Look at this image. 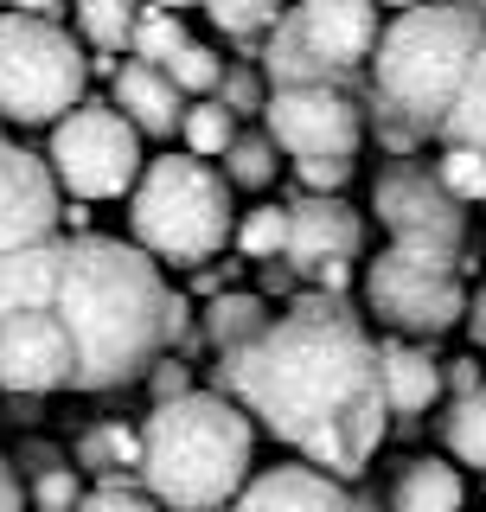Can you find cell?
I'll return each instance as SVG.
<instances>
[{
	"instance_id": "obj_1",
	"label": "cell",
	"mask_w": 486,
	"mask_h": 512,
	"mask_svg": "<svg viewBox=\"0 0 486 512\" xmlns=\"http://www.w3.org/2000/svg\"><path fill=\"white\" fill-rule=\"evenodd\" d=\"M218 397L295 448L307 468L359 480L391 436L378 384V340L346 295H301L250 346L218 352Z\"/></svg>"
},
{
	"instance_id": "obj_2",
	"label": "cell",
	"mask_w": 486,
	"mask_h": 512,
	"mask_svg": "<svg viewBox=\"0 0 486 512\" xmlns=\"http://www.w3.org/2000/svg\"><path fill=\"white\" fill-rule=\"evenodd\" d=\"M26 295L71 340V391L141 384L154 359L186 333V301L167 288L160 263L122 237H39L13 250Z\"/></svg>"
},
{
	"instance_id": "obj_3",
	"label": "cell",
	"mask_w": 486,
	"mask_h": 512,
	"mask_svg": "<svg viewBox=\"0 0 486 512\" xmlns=\"http://www.w3.org/2000/svg\"><path fill=\"white\" fill-rule=\"evenodd\" d=\"M371 212L391 244L365 263V308L397 340H442L467 308V212L435 186L429 160H384Z\"/></svg>"
},
{
	"instance_id": "obj_4",
	"label": "cell",
	"mask_w": 486,
	"mask_h": 512,
	"mask_svg": "<svg viewBox=\"0 0 486 512\" xmlns=\"http://www.w3.org/2000/svg\"><path fill=\"white\" fill-rule=\"evenodd\" d=\"M480 26H486L480 13L448 7V0H416L391 26H378L359 103L371 109V128H378L391 160H410L423 141H435V122L455 96V77L474 52Z\"/></svg>"
},
{
	"instance_id": "obj_5",
	"label": "cell",
	"mask_w": 486,
	"mask_h": 512,
	"mask_svg": "<svg viewBox=\"0 0 486 512\" xmlns=\"http://www.w3.org/2000/svg\"><path fill=\"white\" fill-rule=\"evenodd\" d=\"M135 436V474L160 512H224L256 468V423L218 391H186L154 404Z\"/></svg>"
},
{
	"instance_id": "obj_6",
	"label": "cell",
	"mask_w": 486,
	"mask_h": 512,
	"mask_svg": "<svg viewBox=\"0 0 486 512\" xmlns=\"http://www.w3.org/2000/svg\"><path fill=\"white\" fill-rule=\"evenodd\" d=\"M231 186L212 160L160 154L141 160V180L128 186V244L154 263H212L231 244Z\"/></svg>"
},
{
	"instance_id": "obj_7",
	"label": "cell",
	"mask_w": 486,
	"mask_h": 512,
	"mask_svg": "<svg viewBox=\"0 0 486 512\" xmlns=\"http://www.w3.org/2000/svg\"><path fill=\"white\" fill-rule=\"evenodd\" d=\"M371 45H378V7L371 0H295L269 26V45L256 58L269 90L282 84H346L359 90Z\"/></svg>"
},
{
	"instance_id": "obj_8",
	"label": "cell",
	"mask_w": 486,
	"mask_h": 512,
	"mask_svg": "<svg viewBox=\"0 0 486 512\" xmlns=\"http://www.w3.org/2000/svg\"><path fill=\"white\" fill-rule=\"evenodd\" d=\"M90 90V52L58 20L0 7V122L52 128Z\"/></svg>"
},
{
	"instance_id": "obj_9",
	"label": "cell",
	"mask_w": 486,
	"mask_h": 512,
	"mask_svg": "<svg viewBox=\"0 0 486 512\" xmlns=\"http://www.w3.org/2000/svg\"><path fill=\"white\" fill-rule=\"evenodd\" d=\"M39 160L71 199H122L141 180L148 154H141V135L122 122L116 103H77L52 122V141H45Z\"/></svg>"
},
{
	"instance_id": "obj_10",
	"label": "cell",
	"mask_w": 486,
	"mask_h": 512,
	"mask_svg": "<svg viewBox=\"0 0 486 512\" xmlns=\"http://www.w3.org/2000/svg\"><path fill=\"white\" fill-rule=\"evenodd\" d=\"M263 135L288 167H359L365 103L346 84H282L263 96Z\"/></svg>"
},
{
	"instance_id": "obj_11",
	"label": "cell",
	"mask_w": 486,
	"mask_h": 512,
	"mask_svg": "<svg viewBox=\"0 0 486 512\" xmlns=\"http://www.w3.org/2000/svg\"><path fill=\"white\" fill-rule=\"evenodd\" d=\"M359 250H365V218L352 212L339 192H301V199L288 205L282 269L295 282H314V288H327V295H346Z\"/></svg>"
},
{
	"instance_id": "obj_12",
	"label": "cell",
	"mask_w": 486,
	"mask_h": 512,
	"mask_svg": "<svg viewBox=\"0 0 486 512\" xmlns=\"http://www.w3.org/2000/svg\"><path fill=\"white\" fill-rule=\"evenodd\" d=\"M58 180L32 148L0 135V256L39 244V237H58Z\"/></svg>"
},
{
	"instance_id": "obj_13",
	"label": "cell",
	"mask_w": 486,
	"mask_h": 512,
	"mask_svg": "<svg viewBox=\"0 0 486 512\" xmlns=\"http://www.w3.org/2000/svg\"><path fill=\"white\" fill-rule=\"evenodd\" d=\"M224 512H384V506L359 493L352 480L288 461V468H250V480L237 487V500Z\"/></svg>"
},
{
	"instance_id": "obj_14",
	"label": "cell",
	"mask_w": 486,
	"mask_h": 512,
	"mask_svg": "<svg viewBox=\"0 0 486 512\" xmlns=\"http://www.w3.org/2000/svg\"><path fill=\"white\" fill-rule=\"evenodd\" d=\"M378 384H384V410L397 423H416L423 410H435L442 397V359L429 352V340H378Z\"/></svg>"
},
{
	"instance_id": "obj_15",
	"label": "cell",
	"mask_w": 486,
	"mask_h": 512,
	"mask_svg": "<svg viewBox=\"0 0 486 512\" xmlns=\"http://www.w3.org/2000/svg\"><path fill=\"white\" fill-rule=\"evenodd\" d=\"M116 90H109V103L122 109V122L135 128V135H154V141H167V135H180V109H186V96L173 90V77L160 71V64H116Z\"/></svg>"
},
{
	"instance_id": "obj_16",
	"label": "cell",
	"mask_w": 486,
	"mask_h": 512,
	"mask_svg": "<svg viewBox=\"0 0 486 512\" xmlns=\"http://www.w3.org/2000/svg\"><path fill=\"white\" fill-rule=\"evenodd\" d=\"M435 141H442V148L486 154V26H480L474 52H467L461 77H455V96H448L442 122H435Z\"/></svg>"
},
{
	"instance_id": "obj_17",
	"label": "cell",
	"mask_w": 486,
	"mask_h": 512,
	"mask_svg": "<svg viewBox=\"0 0 486 512\" xmlns=\"http://www.w3.org/2000/svg\"><path fill=\"white\" fill-rule=\"evenodd\" d=\"M461 506H467L461 474L435 455H410L391 480V512H461Z\"/></svg>"
},
{
	"instance_id": "obj_18",
	"label": "cell",
	"mask_w": 486,
	"mask_h": 512,
	"mask_svg": "<svg viewBox=\"0 0 486 512\" xmlns=\"http://www.w3.org/2000/svg\"><path fill=\"white\" fill-rule=\"evenodd\" d=\"M269 301L263 295H243V288H218L212 301H205V314H199V333H205V346L212 352H237V346H250L256 333L269 327Z\"/></svg>"
},
{
	"instance_id": "obj_19",
	"label": "cell",
	"mask_w": 486,
	"mask_h": 512,
	"mask_svg": "<svg viewBox=\"0 0 486 512\" xmlns=\"http://www.w3.org/2000/svg\"><path fill=\"white\" fill-rule=\"evenodd\" d=\"M135 461H141V436L128 423H116V416H109V423H90L84 436L71 442V468L96 474V480H116L122 468H135Z\"/></svg>"
},
{
	"instance_id": "obj_20",
	"label": "cell",
	"mask_w": 486,
	"mask_h": 512,
	"mask_svg": "<svg viewBox=\"0 0 486 512\" xmlns=\"http://www.w3.org/2000/svg\"><path fill=\"white\" fill-rule=\"evenodd\" d=\"M141 0H71V20L84 32V45L103 64H116V52L128 45V26H135Z\"/></svg>"
},
{
	"instance_id": "obj_21",
	"label": "cell",
	"mask_w": 486,
	"mask_h": 512,
	"mask_svg": "<svg viewBox=\"0 0 486 512\" xmlns=\"http://www.w3.org/2000/svg\"><path fill=\"white\" fill-rule=\"evenodd\" d=\"M442 448L461 468H486V384L467 397H448L442 410Z\"/></svg>"
},
{
	"instance_id": "obj_22",
	"label": "cell",
	"mask_w": 486,
	"mask_h": 512,
	"mask_svg": "<svg viewBox=\"0 0 486 512\" xmlns=\"http://www.w3.org/2000/svg\"><path fill=\"white\" fill-rule=\"evenodd\" d=\"M275 167H282V154H275V141L263 135V128H250V135H231V148L218 154L224 186H243V192L275 186Z\"/></svg>"
},
{
	"instance_id": "obj_23",
	"label": "cell",
	"mask_w": 486,
	"mask_h": 512,
	"mask_svg": "<svg viewBox=\"0 0 486 512\" xmlns=\"http://www.w3.org/2000/svg\"><path fill=\"white\" fill-rule=\"evenodd\" d=\"M192 45V32L180 13H160V7H141L135 13V26H128V52H135V64H160L167 71L173 58H180Z\"/></svg>"
},
{
	"instance_id": "obj_24",
	"label": "cell",
	"mask_w": 486,
	"mask_h": 512,
	"mask_svg": "<svg viewBox=\"0 0 486 512\" xmlns=\"http://www.w3.org/2000/svg\"><path fill=\"white\" fill-rule=\"evenodd\" d=\"M231 135H237V116L224 103H212V96H199V103L180 109V141H186L192 160H218L231 148Z\"/></svg>"
},
{
	"instance_id": "obj_25",
	"label": "cell",
	"mask_w": 486,
	"mask_h": 512,
	"mask_svg": "<svg viewBox=\"0 0 486 512\" xmlns=\"http://www.w3.org/2000/svg\"><path fill=\"white\" fill-rule=\"evenodd\" d=\"M237 250L250 263H282V244H288V205H250L237 224H231Z\"/></svg>"
},
{
	"instance_id": "obj_26",
	"label": "cell",
	"mask_w": 486,
	"mask_h": 512,
	"mask_svg": "<svg viewBox=\"0 0 486 512\" xmlns=\"http://www.w3.org/2000/svg\"><path fill=\"white\" fill-rule=\"evenodd\" d=\"M199 7H205V20H212L224 39H243V45H250V39H263V32L282 20L288 0H199Z\"/></svg>"
},
{
	"instance_id": "obj_27",
	"label": "cell",
	"mask_w": 486,
	"mask_h": 512,
	"mask_svg": "<svg viewBox=\"0 0 486 512\" xmlns=\"http://www.w3.org/2000/svg\"><path fill=\"white\" fill-rule=\"evenodd\" d=\"M429 173H435V186H442L461 212H467V205H486V154H474V148H442Z\"/></svg>"
},
{
	"instance_id": "obj_28",
	"label": "cell",
	"mask_w": 486,
	"mask_h": 512,
	"mask_svg": "<svg viewBox=\"0 0 486 512\" xmlns=\"http://www.w3.org/2000/svg\"><path fill=\"white\" fill-rule=\"evenodd\" d=\"M77 500H84V474L71 468V455L39 468V474H26V512H71Z\"/></svg>"
},
{
	"instance_id": "obj_29",
	"label": "cell",
	"mask_w": 486,
	"mask_h": 512,
	"mask_svg": "<svg viewBox=\"0 0 486 512\" xmlns=\"http://www.w3.org/2000/svg\"><path fill=\"white\" fill-rule=\"evenodd\" d=\"M218 71H224V58L205 52L199 39H192L186 52L167 64V77H173V90H180V96H212V90H218Z\"/></svg>"
},
{
	"instance_id": "obj_30",
	"label": "cell",
	"mask_w": 486,
	"mask_h": 512,
	"mask_svg": "<svg viewBox=\"0 0 486 512\" xmlns=\"http://www.w3.org/2000/svg\"><path fill=\"white\" fill-rule=\"evenodd\" d=\"M263 96H269V84H263V71H250V64H224L218 71V90H212V103H224L231 116H263Z\"/></svg>"
},
{
	"instance_id": "obj_31",
	"label": "cell",
	"mask_w": 486,
	"mask_h": 512,
	"mask_svg": "<svg viewBox=\"0 0 486 512\" xmlns=\"http://www.w3.org/2000/svg\"><path fill=\"white\" fill-rule=\"evenodd\" d=\"M71 512H160L148 493H135V487H122V480H103V487H90L84 500H77Z\"/></svg>"
},
{
	"instance_id": "obj_32",
	"label": "cell",
	"mask_w": 486,
	"mask_h": 512,
	"mask_svg": "<svg viewBox=\"0 0 486 512\" xmlns=\"http://www.w3.org/2000/svg\"><path fill=\"white\" fill-rule=\"evenodd\" d=\"M148 391H154V404H167V397H186L192 391V372L180 359H154L148 365Z\"/></svg>"
},
{
	"instance_id": "obj_33",
	"label": "cell",
	"mask_w": 486,
	"mask_h": 512,
	"mask_svg": "<svg viewBox=\"0 0 486 512\" xmlns=\"http://www.w3.org/2000/svg\"><path fill=\"white\" fill-rule=\"evenodd\" d=\"M442 384H448L455 397L480 391V359H448V365H442Z\"/></svg>"
},
{
	"instance_id": "obj_34",
	"label": "cell",
	"mask_w": 486,
	"mask_h": 512,
	"mask_svg": "<svg viewBox=\"0 0 486 512\" xmlns=\"http://www.w3.org/2000/svg\"><path fill=\"white\" fill-rule=\"evenodd\" d=\"M0 512H26V487H20V468L0 455Z\"/></svg>"
},
{
	"instance_id": "obj_35",
	"label": "cell",
	"mask_w": 486,
	"mask_h": 512,
	"mask_svg": "<svg viewBox=\"0 0 486 512\" xmlns=\"http://www.w3.org/2000/svg\"><path fill=\"white\" fill-rule=\"evenodd\" d=\"M461 327H467V340L474 346H486V282L467 295V308H461Z\"/></svg>"
},
{
	"instance_id": "obj_36",
	"label": "cell",
	"mask_w": 486,
	"mask_h": 512,
	"mask_svg": "<svg viewBox=\"0 0 486 512\" xmlns=\"http://www.w3.org/2000/svg\"><path fill=\"white\" fill-rule=\"evenodd\" d=\"M7 13H26V20H64L71 0H7Z\"/></svg>"
},
{
	"instance_id": "obj_37",
	"label": "cell",
	"mask_w": 486,
	"mask_h": 512,
	"mask_svg": "<svg viewBox=\"0 0 486 512\" xmlns=\"http://www.w3.org/2000/svg\"><path fill=\"white\" fill-rule=\"evenodd\" d=\"M141 7H160V13H186V7H199V0H141Z\"/></svg>"
},
{
	"instance_id": "obj_38",
	"label": "cell",
	"mask_w": 486,
	"mask_h": 512,
	"mask_svg": "<svg viewBox=\"0 0 486 512\" xmlns=\"http://www.w3.org/2000/svg\"><path fill=\"white\" fill-rule=\"evenodd\" d=\"M448 7H467V13H480V20H486V0H448Z\"/></svg>"
},
{
	"instance_id": "obj_39",
	"label": "cell",
	"mask_w": 486,
	"mask_h": 512,
	"mask_svg": "<svg viewBox=\"0 0 486 512\" xmlns=\"http://www.w3.org/2000/svg\"><path fill=\"white\" fill-rule=\"evenodd\" d=\"M371 7H397L403 13V7H416V0H371Z\"/></svg>"
},
{
	"instance_id": "obj_40",
	"label": "cell",
	"mask_w": 486,
	"mask_h": 512,
	"mask_svg": "<svg viewBox=\"0 0 486 512\" xmlns=\"http://www.w3.org/2000/svg\"><path fill=\"white\" fill-rule=\"evenodd\" d=\"M0 7H7V0H0Z\"/></svg>"
},
{
	"instance_id": "obj_41",
	"label": "cell",
	"mask_w": 486,
	"mask_h": 512,
	"mask_svg": "<svg viewBox=\"0 0 486 512\" xmlns=\"http://www.w3.org/2000/svg\"><path fill=\"white\" fill-rule=\"evenodd\" d=\"M480 474H486V468H480Z\"/></svg>"
}]
</instances>
